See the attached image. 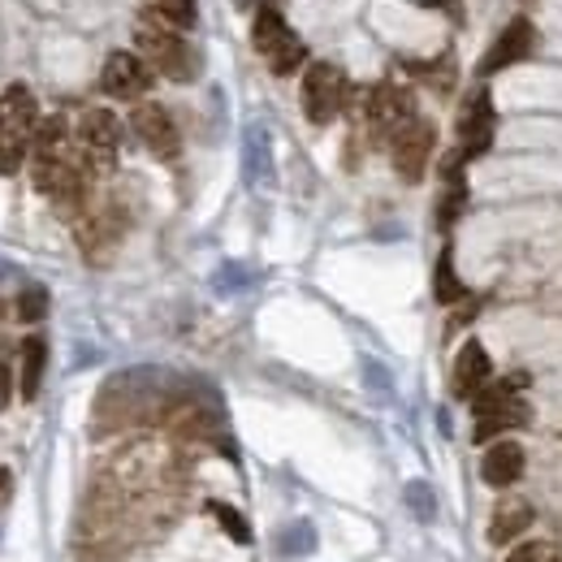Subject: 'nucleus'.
Wrapping results in <instances>:
<instances>
[{"label": "nucleus", "mask_w": 562, "mask_h": 562, "mask_svg": "<svg viewBox=\"0 0 562 562\" xmlns=\"http://www.w3.org/2000/svg\"><path fill=\"white\" fill-rule=\"evenodd\" d=\"M35 131H40V109H35V95L31 87L13 82L4 87L0 95V173H18L31 143H35Z\"/></svg>", "instance_id": "nucleus-1"}, {"label": "nucleus", "mask_w": 562, "mask_h": 562, "mask_svg": "<svg viewBox=\"0 0 562 562\" xmlns=\"http://www.w3.org/2000/svg\"><path fill=\"white\" fill-rule=\"evenodd\" d=\"M135 44H139L143 61H147L151 70H160L165 78L187 82V78L195 74V53L178 40V31H173L169 22H160V18H151V13H143V22L135 26Z\"/></svg>", "instance_id": "nucleus-2"}, {"label": "nucleus", "mask_w": 562, "mask_h": 562, "mask_svg": "<svg viewBox=\"0 0 562 562\" xmlns=\"http://www.w3.org/2000/svg\"><path fill=\"white\" fill-rule=\"evenodd\" d=\"M251 44H256V53L269 61V70L273 74H290L303 66V57H307V48H303V40L285 26V18H281L273 4H265L260 13H256V26H251Z\"/></svg>", "instance_id": "nucleus-3"}, {"label": "nucleus", "mask_w": 562, "mask_h": 562, "mask_svg": "<svg viewBox=\"0 0 562 562\" xmlns=\"http://www.w3.org/2000/svg\"><path fill=\"white\" fill-rule=\"evenodd\" d=\"M363 117H368V131L376 139H394L412 117H416V95L398 82H381L368 91V104H363Z\"/></svg>", "instance_id": "nucleus-4"}, {"label": "nucleus", "mask_w": 562, "mask_h": 562, "mask_svg": "<svg viewBox=\"0 0 562 562\" xmlns=\"http://www.w3.org/2000/svg\"><path fill=\"white\" fill-rule=\"evenodd\" d=\"M342 100H347V78L338 66H329V61L307 66V74H303V113H307V122H316V126L334 122Z\"/></svg>", "instance_id": "nucleus-5"}, {"label": "nucleus", "mask_w": 562, "mask_h": 562, "mask_svg": "<svg viewBox=\"0 0 562 562\" xmlns=\"http://www.w3.org/2000/svg\"><path fill=\"white\" fill-rule=\"evenodd\" d=\"M472 412H476V441H490L506 428H519L528 420V407L524 398H515L506 385H493V390H481L472 398Z\"/></svg>", "instance_id": "nucleus-6"}, {"label": "nucleus", "mask_w": 562, "mask_h": 562, "mask_svg": "<svg viewBox=\"0 0 562 562\" xmlns=\"http://www.w3.org/2000/svg\"><path fill=\"white\" fill-rule=\"evenodd\" d=\"M394 169H398V178H407V182H420L424 169H428V156H432V147H437V131H432V122H424V117H412L394 139Z\"/></svg>", "instance_id": "nucleus-7"}, {"label": "nucleus", "mask_w": 562, "mask_h": 562, "mask_svg": "<svg viewBox=\"0 0 562 562\" xmlns=\"http://www.w3.org/2000/svg\"><path fill=\"white\" fill-rule=\"evenodd\" d=\"M117 143H122V122L109 109H87L82 113V122H78V147L87 151L91 169H113Z\"/></svg>", "instance_id": "nucleus-8"}, {"label": "nucleus", "mask_w": 562, "mask_h": 562, "mask_svg": "<svg viewBox=\"0 0 562 562\" xmlns=\"http://www.w3.org/2000/svg\"><path fill=\"white\" fill-rule=\"evenodd\" d=\"M100 87L117 100H139L143 91L151 87V66L143 61L139 53H113L104 61V74H100Z\"/></svg>", "instance_id": "nucleus-9"}, {"label": "nucleus", "mask_w": 562, "mask_h": 562, "mask_svg": "<svg viewBox=\"0 0 562 562\" xmlns=\"http://www.w3.org/2000/svg\"><path fill=\"white\" fill-rule=\"evenodd\" d=\"M131 122H135V135H139L143 147H147L151 156H160V160H173V156H178V147H182L178 126H173V117H169L160 104H139Z\"/></svg>", "instance_id": "nucleus-10"}, {"label": "nucleus", "mask_w": 562, "mask_h": 562, "mask_svg": "<svg viewBox=\"0 0 562 562\" xmlns=\"http://www.w3.org/2000/svg\"><path fill=\"white\" fill-rule=\"evenodd\" d=\"M532 48H537V31H532V22H528V18H515V22L493 40L490 57L481 61V70L497 74V70H506V66H519Z\"/></svg>", "instance_id": "nucleus-11"}, {"label": "nucleus", "mask_w": 562, "mask_h": 562, "mask_svg": "<svg viewBox=\"0 0 562 562\" xmlns=\"http://www.w3.org/2000/svg\"><path fill=\"white\" fill-rule=\"evenodd\" d=\"M459 139H463V156L472 160V156H481L493 139V109H490V95L485 91H476L472 100H468V109H463V117H459Z\"/></svg>", "instance_id": "nucleus-12"}, {"label": "nucleus", "mask_w": 562, "mask_h": 562, "mask_svg": "<svg viewBox=\"0 0 562 562\" xmlns=\"http://www.w3.org/2000/svg\"><path fill=\"white\" fill-rule=\"evenodd\" d=\"M481 476H485V485H493V490L515 485V481L524 476V446L502 437L497 446H490V454H485V463H481Z\"/></svg>", "instance_id": "nucleus-13"}, {"label": "nucleus", "mask_w": 562, "mask_h": 562, "mask_svg": "<svg viewBox=\"0 0 562 562\" xmlns=\"http://www.w3.org/2000/svg\"><path fill=\"white\" fill-rule=\"evenodd\" d=\"M490 355H485V347L481 342H468L463 351H459V359H454V394L459 398H476L485 385H490Z\"/></svg>", "instance_id": "nucleus-14"}, {"label": "nucleus", "mask_w": 562, "mask_h": 562, "mask_svg": "<svg viewBox=\"0 0 562 562\" xmlns=\"http://www.w3.org/2000/svg\"><path fill=\"white\" fill-rule=\"evenodd\" d=\"M528 524H532V506H528L524 497H506V502L493 510L490 541H493V546H506V541H515V537H519Z\"/></svg>", "instance_id": "nucleus-15"}, {"label": "nucleus", "mask_w": 562, "mask_h": 562, "mask_svg": "<svg viewBox=\"0 0 562 562\" xmlns=\"http://www.w3.org/2000/svg\"><path fill=\"white\" fill-rule=\"evenodd\" d=\"M117 234H122L117 212L104 209V212H95V216H87V221L78 225V247H82L87 256H100V247H113V243H117Z\"/></svg>", "instance_id": "nucleus-16"}, {"label": "nucleus", "mask_w": 562, "mask_h": 562, "mask_svg": "<svg viewBox=\"0 0 562 562\" xmlns=\"http://www.w3.org/2000/svg\"><path fill=\"white\" fill-rule=\"evenodd\" d=\"M44 363H48L44 338H26V342H22V398H35V394H40Z\"/></svg>", "instance_id": "nucleus-17"}, {"label": "nucleus", "mask_w": 562, "mask_h": 562, "mask_svg": "<svg viewBox=\"0 0 562 562\" xmlns=\"http://www.w3.org/2000/svg\"><path fill=\"white\" fill-rule=\"evenodd\" d=\"M147 13L169 22L173 31H187L195 26V0H147Z\"/></svg>", "instance_id": "nucleus-18"}, {"label": "nucleus", "mask_w": 562, "mask_h": 562, "mask_svg": "<svg viewBox=\"0 0 562 562\" xmlns=\"http://www.w3.org/2000/svg\"><path fill=\"white\" fill-rule=\"evenodd\" d=\"M432 290H437V303H459V299H463V281L454 278L450 251H441V260H437V278H432Z\"/></svg>", "instance_id": "nucleus-19"}, {"label": "nucleus", "mask_w": 562, "mask_h": 562, "mask_svg": "<svg viewBox=\"0 0 562 562\" xmlns=\"http://www.w3.org/2000/svg\"><path fill=\"white\" fill-rule=\"evenodd\" d=\"M209 510L216 515V524H221V528H225V532H229V537H234L238 546H247V541H251V528L243 524V515H238L234 506H221V502H212Z\"/></svg>", "instance_id": "nucleus-20"}, {"label": "nucleus", "mask_w": 562, "mask_h": 562, "mask_svg": "<svg viewBox=\"0 0 562 562\" xmlns=\"http://www.w3.org/2000/svg\"><path fill=\"white\" fill-rule=\"evenodd\" d=\"M44 312H48V290L44 285H26L22 299H18V316L22 321H44Z\"/></svg>", "instance_id": "nucleus-21"}, {"label": "nucleus", "mask_w": 562, "mask_h": 562, "mask_svg": "<svg viewBox=\"0 0 562 562\" xmlns=\"http://www.w3.org/2000/svg\"><path fill=\"white\" fill-rule=\"evenodd\" d=\"M506 562H554V550L550 546H519L506 554Z\"/></svg>", "instance_id": "nucleus-22"}, {"label": "nucleus", "mask_w": 562, "mask_h": 562, "mask_svg": "<svg viewBox=\"0 0 562 562\" xmlns=\"http://www.w3.org/2000/svg\"><path fill=\"white\" fill-rule=\"evenodd\" d=\"M9 398H13V372H9V363H0V412L9 407Z\"/></svg>", "instance_id": "nucleus-23"}, {"label": "nucleus", "mask_w": 562, "mask_h": 562, "mask_svg": "<svg viewBox=\"0 0 562 562\" xmlns=\"http://www.w3.org/2000/svg\"><path fill=\"white\" fill-rule=\"evenodd\" d=\"M9 493H13V476H9V468H0V506L9 502Z\"/></svg>", "instance_id": "nucleus-24"}]
</instances>
